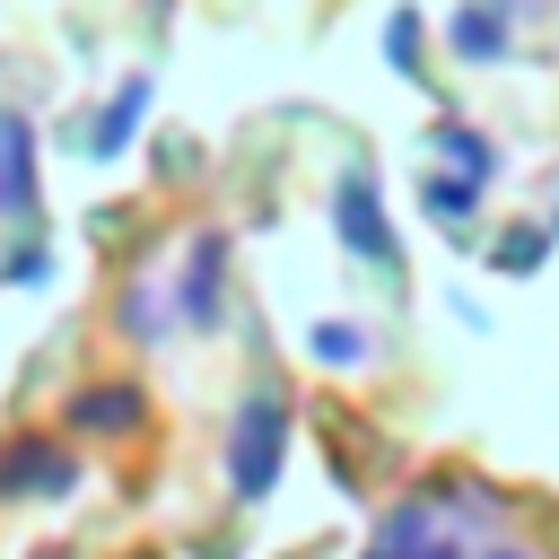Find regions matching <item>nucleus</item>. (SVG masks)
Returning a JSON list of instances; mask_svg holds the SVG:
<instances>
[{
	"instance_id": "f257e3e1",
	"label": "nucleus",
	"mask_w": 559,
	"mask_h": 559,
	"mask_svg": "<svg viewBox=\"0 0 559 559\" xmlns=\"http://www.w3.org/2000/svg\"><path fill=\"white\" fill-rule=\"evenodd\" d=\"M280 454H288V393L262 376V384L236 402V437H227V480H236V498H271Z\"/></svg>"
},
{
	"instance_id": "f03ea898",
	"label": "nucleus",
	"mask_w": 559,
	"mask_h": 559,
	"mask_svg": "<svg viewBox=\"0 0 559 559\" xmlns=\"http://www.w3.org/2000/svg\"><path fill=\"white\" fill-rule=\"evenodd\" d=\"M332 236H341L358 262L402 271V245H393V218H384V183H376V166H349V175L332 183Z\"/></svg>"
},
{
	"instance_id": "7ed1b4c3",
	"label": "nucleus",
	"mask_w": 559,
	"mask_h": 559,
	"mask_svg": "<svg viewBox=\"0 0 559 559\" xmlns=\"http://www.w3.org/2000/svg\"><path fill=\"white\" fill-rule=\"evenodd\" d=\"M148 105H157V87H148V70H131V79H114V96L87 114V157H122L131 140H140V122H148Z\"/></svg>"
},
{
	"instance_id": "20e7f679",
	"label": "nucleus",
	"mask_w": 559,
	"mask_h": 559,
	"mask_svg": "<svg viewBox=\"0 0 559 559\" xmlns=\"http://www.w3.org/2000/svg\"><path fill=\"white\" fill-rule=\"evenodd\" d=\"M70 498L79 489V454H61V445H44V437H17L9 454H0V498Z\"/></svg>"
},
{
	"instance_id": "39448f33",
	"label": "nucleus",
	"mask_w": 559,
	"mask_h": 559,
	"mask_svg": "<svg viewBox=\"0 0 559 559\" xmlns=\"http://www.w3.org/2000/svg\"><path fill=\"white\" fill-rule=\"evenodd\" d=\"M183 323H218V306H227V236L218 227H201L192 245H183Z\"/></svg>"
},
{
	"instance_id": "423d86ee",
	"label": "nucleus",
	"mask_w": 559,
	"mask_h": 559,
	"mask_svg": "<svg viewBox=\"0 0 559 559\" xmlns=\"http://www.w3.org/2000/svg\"><path fill=\"white\" fill-rule=\"evenodd\" d=\"M445 52H454V61H507V52H515V17H507L498 0H463V9L445 17Z\"/></svg>"
},
{
	"instance_id": "0eeeda50",
	"label": "nucleus",
	"mask_w": 559,
	"mask_h": 559,
	"mask_svg": "<svg viewBox=\"0 0 559 559\" xmlns=\"http://www.w3.org/2000/svg\"><path fill=\"white\" fill-rule=\"evenodd\" d=\"M35 210V122L0 105V218Z\"/></svg>"
},
{
	"instance_id": "6e6552de",
	"label": "nucleus",
	"mask_w": 559,
	"mask_h": 559,
	"mask_svg": "<svg viewBox=\"0 0 559 559\" xmlns=\"http://www.w3.org/2000/svg\"><path fill=\"white\" fill-rule=\"evenodd\" d=\"M70 428L79 437H131V428H148V402H140V384H87L70 402Z\"/></svg>"
},
{
	"instance_id": "1a4fd4ad",
	"label": "nucleus",
	"mask_w": 559,
	"mask_h": 559,
	"mask_svg": "<svg viewBox=\"0 0 559 559\" xmlns=\"http://www.w3.org/2000/svg\"><path fill=\"white\" fill-rule=\"evenodd\" d=\"M428 148H437V166H445V175H472V183H498V148H489V131H480V122H463V114H445Z\"/></svg>"
},
{
	"instance_id": "9d476101",
	"label": "nucleus",
	"mask_w": 559,
	"mask_h": 559,
	"mask_svg": "<svg viewBox=\"0 0 559 559\" xmlns=\"http://www.w3.org/2000/svg\"><path fill=\"white\" fill-rule=\"evenodd\" d=\"M480 192H489V183H472V175H445V166H437V175L419 183V210H428L445 236H472V218H480Z\"/></svg>"
},
{
	"instance_id": "9b49d317",
	"label": "nucleus",
	"mask_w": 559,
	"mask_h": 559,
	"mask_svg": "<svg viewBox=\"0 0 559 559\" xmlns=\"http://www.w3.org/2000/svg\"><path fill=\"white\" fill-rule=\"evenodd\" d=\"M376 44H384V61H393L402 79L437 87V79H428V26H419V9H384V35H376Z\"/></svg>"
},
{
	"instance_id": "f8f14e48",
	"label": "nucleus",
	"mask_w": 559,
	"mask_h": 559,
	"mask_svg": "<svg viewBox=\"0 0 559 559\" xmlns=\"http://www.w3.org/2000/svg\"><path fill=\"white\" fill-rule=\"evenodd\" d=\"M306 358H314V367H358V358H367V332L341 323V314H323V323H306Z\"/></svg>"
},
{
	"instance_id": "ddd939ff",
	"label": "nucleus",
	"mask_w": 559,
	"mask_h": 559,
	"mask_svg": "<svg viewBox=\"0 0 559 559\" xmlns=\"http://www.w3.org/2000/svg\"><path fill=\"white\" fill-rule=\"evenodd\" d=\"M550 236H559V227H507V236L489 245V262H498V271H542Z\"/></svg>"
},
{
	"instance_id": "4468645a",
	"label": "nucleus",
	"mask_w": 559,
	"mask_h": 559,
	"mask_svg": "<svg viewBox=\"0 0 559 559\" xmlns=\"http://www.w3.org/2000/svg\"><path fill=\"white\" fill-rule=\"evenodd\" d=\"M114 314H122V332H140V341H157V280H131Z\"/></svg>"
},
{
	"instance_id": "2eb2a0df",
	"label": "nucleus",
	"mask_w": 559,
	"mask_h": 559,
	"mask_svg": "<svg viewBox=\"0 0 559 559\" xmlns=\"http://www.w3.org/2000/svg\"><path fill=\"white\" fill-rule=\"evenodd\" d=\"M0 280H9V288H44V280H52V253H44V245H17Z\"/></svg>"
},
{
	"instance_id": "dca6fc26",
	"label": "nucleus",
	"mask_w": 559,
	"mask_h": 559,
	"mask_svg": "<svg viewBox=\"0 0 559 559\" xmlns=\"http://www.w3.org/2000/svg\"><path fill=\"white\" fill-rule=\"evenodd\" d=\"M498 9H507V17H533V9H542V0H498Z\"/></svg>"
},
{
	"instance_id": "f3484780",
	"label": "nucleus",
	"mask_w": 559,
	"mask_h": 559,
	"mask_svg": "<svg viewBox=\"0 0 559 559\" xmlns=\"http://www.w3.org/2000/svg\"><path fill=\"white\" fill-rule=\"evenodd\" d=\"M498 559H524V550H498Z\"/></svg>"
},
{
	"instance_id": "a211bd4d",
	"label": "nucleus",
	"mask_w": 559,
	"mask_h": 559,
	"mask_svg": "<svg viewBox=\"0 0 559 559\" xmlns=\"http://www.w3.org/2000/svg\"><path fill=\"white\" fill-rule=\"evenodd\" d=\"M550 227H559V210H550Z\"/></svg>"
}]
</instances>
